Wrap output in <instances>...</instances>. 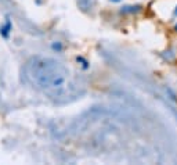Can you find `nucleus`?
Masks as SVG:
<instances>
[{"instance_id": "obj_2", "label": "nucleus", "mask_w": 177, "mask_h": 165, "mask_svg": "<svg viewBox=\"0 0 177 165\" xmlns=\"http://www.w3.org/2000/svg\"><path fill=\"white\" fill-rule=\"evenodd\" d=\"M10 28H11V25H10V21H6V24L4 25H2L0 26V34L3 35L4 38H7V35H8V31H10Z\"/></svg>"}, {"instance_id": "obj_7", "label": "nucleus", "mask_w": 177, "mask_h": 165, "mask_svg": "<svg viewBox=\"0 0 177 165\" xmlns=\"http://www.w3.org/2000/svg\"><path fill=\"white\" fill-rule=\"evenodd\" d=\"M174 29H176V31H177V24H176V26H174Z\"/></svg>"}, {"instance_id": "obj_4", "label": "nucleus", "mask_w": 177, "mask_h": 165, "mask_svg": "<svg viewBox=\"0 0 177 165\" xmlns=\"http://www.w3.org/2000/svg\"><path fill=\"white\" fill-rule=\"evenodd\" d=\"M140 6H126L122 9V13H137L140 11Z\"/></svg>"}, {"instance_id": "obj_6", "label": "nucleus", "mask_w": 177, "mask_h": 165, "mask_svg": "<svg viewBox=\"0 0 177 165\" xmlns=\"http://www.w3.org/2000/svg\"><path fill=\"white\" fill-rule=\"evenodd\" d=\"M174 15H177V7L174 9Z\"/></svg>"}, {"instance_id": "obj_5", "label": "nucleus", "mask_w": 177, "mask_h": 165, "mask_svg": "<svg viewBox=\"0 0 177 165\" xmlns=\"http://www.w3.org/2000/svg\"><path fill=\"white\" fill-rule=\"evenodd\" d=\"M111 2H115V3H119V2H120V0H111Z\"/></svg>"}, {"instance_id": "obj_3", "label": "nucleus", "mask_w": 177, "mask_h": 165, "mask_svg": "<svg viewBox=\"0 0 177 165\" xmlns=\"http://www.w3.org/2000/svg\"><path fill=\"white\" fill-rule=\"evenodd\" d=\"M77 4H79L80 9L87 10L91 7V0H77Z\"/></svg>"}, {"instance_id": "obj_1", "label": "nucleus", "mask_w": 177, "mask_h": 165, "mask_svg": "<svg viewBox=\"0 0 177 165\" xmlns=\"http://www.w3.org/2000/svg\"><path fill=\"white\" fill-rule=\"evenodd\" d=\"M21 74L25 83L47 95L54 101H68V96H75L73 92L76 90V85L71 83V74L68 68L51 57H32L22 67Z\"/></svg>"}]
</instances>
